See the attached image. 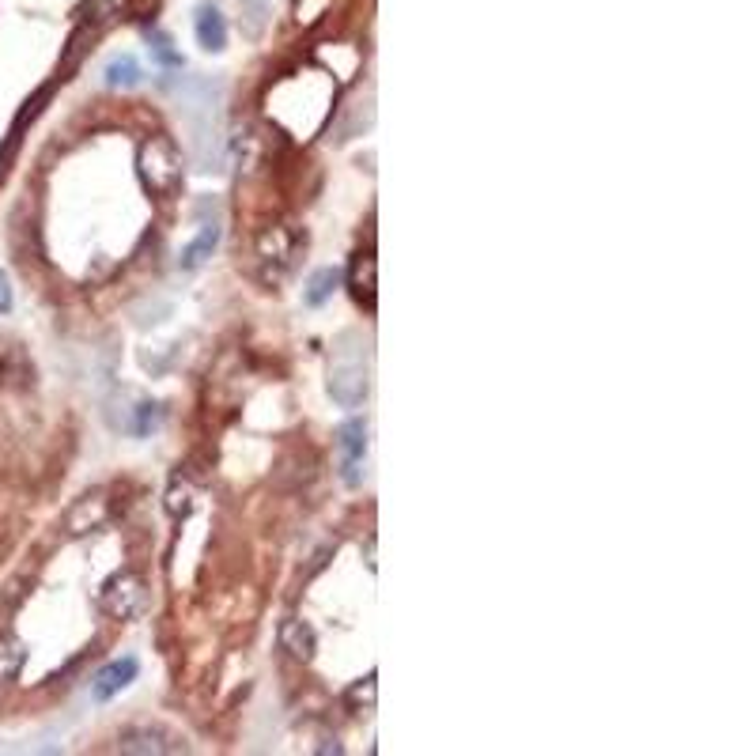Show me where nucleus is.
<instances>
[{
	"label": "nucleus",
	"mask_w": 756,
	"mask_h": 756,
	"mask_svg": "<svg viewBox=\"0 0 756 756\" xmlns=\"http://www.w3.org/2000/svg\"><path fill=\"white\" fill-rule=\"evenodd\" d=\"M371 390V367H367V344L360 333H341L333 344L329 363V394L344 409H356Z\"/></svg>",
	"instance_id": "obj_1"
},
{
	"label": "nucleus",
	"mask_w": 756,
	"mask_h": 756,
	"mask_svg": "<svg viewBox=\"0 0 756 756\" xmlns=\"http://www.w3.org/2000/svg\"><path fill=\"white\" fill-rule=\"evenodd\" d=\"M103 80L106 87H114V91H129V87H137L140 80H144V69H140V61L133 53H118V57L106 61Z\"/></svg>",
	"instance_id": "obj_11"
},
{
	"label": "nucleus",
	"mask_w": 756,
	"mask_h": 756,
	"mask_svg": "<svg viewBox=\"0 0 756 756\" xmlns=\"http://www.w3.org/2000/svg\"><path fill=\"white\" fill-rule=\"evenodd\" d=\"M137 658H118V662H110V666H103V670L95 673V681H91V700L95 704H106V700H114L118 692H125V688L137 681Z\"/></svg>",
	"instance_id": "obj_7"
},
{
	"label": "nucleus",
	"mask_w": 756,
	"mask_h": 756,
	"mask_svg": "<svg viewBox=\"0 0 756 756\" xmlns=\"http://www.w3.org/2000/svg\"><path fill=\"white\" fill-rule=\"evenodd\" d=\"M12 310V288H8V276L0 273V314Z\"/></svg>",
	"instance_id": "obj_21"
},
{
	"label": "nucleus",
	"mask_w": 756,
	"mask_h": 756,
	"mask_svg": "<svg viewBox=\"0 0 756 756\" xmlns=\"http://www.w3.org/2000/svg\"><path fill=\"white\" fill-rule=\"evenodd\" d=\"M106 518H110V499H106V492H91V496L76 499V503L69 507V515H65V533H69V537L95 533L106 526Z\"/></svg>",
	"instance_id": "obj_6"
},
{
	"label": "nucleus",
	"mask_w": 756,
	"mask_h": 756,
	"mask_svg": "<svg viewBox=\"0 0 756 756\" xmlns=\"http://www.w3.org/2000/svg\"><path fill=\"white\" fill-rule=\"evenodd\" d=\"M23 662H27V647L16 636H0V685L16 681Z\"/></svg>",
	"instance_id": "obj_15"
},
{
	"label": "nucleus",
	"mask_w": 756,
	"mask_h": 756,
	"mask_svg": "<svg viewBox=\"0 0 756 756\" xmlns=\"http://www.w3.org/2000/svg\"><path fill=\"white\" fill-rule=\"evenodd\" d=\"M337 284H341V273H337V269H318V273L307 280V288H303V303H307V307H322L326 299H333Z\"/></svg>",
	"instance_id": "obj_14"
},
{
	"label": "nucleus",
	"mask_w": 756,
	"mask_h": 756,
	"mask_svg": "<svg viewBox=\"0 0 756 756\" xmlns=\"http://www.w3.org/2000/svg\"><path fill=\"white\" fill-rule=\"evenodd\" d=\"M216 242H220V220H205V224H201V231H197V235H193V239L182 246V258H178V265H182L186 273L201 269V265L212 258Z\"/></svg>",
	"instance_id": "obj_8"
},
{
	"label": "nucleus",
	"mask_w": 756,
	"mask_h": 756,
	"mask_svg": "<svg viewBox=\"0 0 756 756\" xmlns=\"http://www.w3.org/2000/svg\"><path fill=\"white\" fill-rule=\"evenodd\" d=\"M137 171H140V182L148 186V193H155V197H178V189H182V152L174 148L171 137H148L144 144H140L137 152Z\"/></svg>",
	"instance_id": "obj_2"
},
{
	"label": "nucleus",
	"mask_w": 756,
	"mask_h": 756,
	"mask_svg": "<svg viewBox=\"0 0 756 756\" xmlns=\"http://www.w3.org/2000/svg\"><path fill=\"white\" fill-rule=\"evenodd\" d=\"M189 507H193V492H189V484H174L171 496H167V511H171V515H189Z\"/></svg>",
	"instance_id": "obj_18"
},
{
	"label": "nucleus",
	"mask_w": 756,
	"mask_h": 756,
	"mask_svg": "<svg viewBox=\"0 0 756 756\" xmlns=\"http://www.w3.org/2000/svg\"><path fill=\"white\" fill-rule=\"evenodd\" d=\"M174 738H167L163 730H152V726H144V730H125L118 741L121 753H178L182 745H171Z\"/></svg>",
	"instance_id": "obj_10"
},
{
	"label": "nucleus",
	"mask_w": 756,
	"mask_h": 756,
	"mask_svg": "<svg viewBox=\"0 0 756 756\" xmlns=\"http://www.w3.org/2000/svg\"><path fill=\"white\" fill-rule=\"evenodd\" d=\"M329 12V0H299V8H295V19L303 23V27H310V23H318V19Z\"/></svg>",
	"instance_id": "obj_17"
},
{
	"label": "nucleus",
	"mask_w": 756,
	"mask_h": 756,
	"mask_svg": "<svg viewBox=\"0 0 756 756\" xmlns=\"http://www.w3.org/2000/svg\"><path fill=\"white\" fill-rule=\"evenodd\" d=\"M193 31H197L201 50L220 53L227 46V23H224V16H220V8H212V4H201V8H197Z\"/></svg>",
	"instance_id": "obj_9"
},
{
	"label": "nucleus",
	"mask_w": 756,
	"mask_h": 756,
	"mask_svg": "<svg viewBox=\"0 0 756 756\" xmlns=\"http://www.w3.org/2000/svg\"><path fill=\"white\" fill-rule=\"evenodd\" d=\"M152 50H155V57H159L163 65H182V57L171 50V42H167L163 35H152Z\"/></svg>",
	"instance_id": "obj_20"
},
{
	"label": "nucleus",
	"mask_w": 756,
	"mask_h": 756,
	"mask_svg": "<svg viewBox=\"0 0 756 756\" xmlns=\"http://www.w3.org/2000/svg\"><path fill=\"white\" fill-rule=\"evenodd\" d=\"M337 450H341V481L348 488H360L367 477V424L344 420L337 431Z\"/></svg>",
	"instance_id": "obj_4"
},
{
	"label": "nucleus",
	"mask_w": 756,
	"mask_h": 756,
	"mask_svg": "<svg viewBox=\"0 0 756 756\" xmlns=\"http://www.w3.org/2000/svg\"><path fill=\"white\" fill-rule=\"evenodd\" d=\"M280 647L299 662H310L314 658V628L303 620H284L280 624Z\"/></svg>",
	"instance_id": "obj_12"
},
{
	"label": "nucleus",
	"mask_w": 756,
	"mask_h": 756,
	"mask_svg": "<svg viewBox=\"0 0 756 756\" xmlns=\"http://www.w3.org/2000/svg\"><path fill=\"white\" fill-rule=\"evenodd\" d=\"M121 8H125V0H87L84 8H80V23L91 27V31H99L114 16H121Z\"/></svg>",
	"instance_id": "obj_16"
},
{
	"label": "nucleus",
	"mask_w": 756,
	"mask_h": 756,
	"mask_svg": "<svg viewBox=\"0 0 756 756\" xmlns=\"http://www.w3.org/2000/svg\"><path fill=\"white\" fill-rule=\"evenodd\" d=\"M348 288H352V295L360 299V303H367V307H375V254H360V258L352 261V269H348Z\"/></svg>",
	"instance_id": "obj_13"
},
{
	"label": "nucleus",
	"mask_w": 756,
	"mask_h": 756,
	"mask_svg": "<svg viewBox=\"0 0 756 756\" xmlns=\"http://www.w3.org/2000/svg\"><path fill=\"white\" fill-rule=\"evenodd\" d=\"M292 258H295L292 231H288L284 224L265 227V231L258 235V265L265 269V280H269V284L284 280V273L292 269Z\"/></svg>",
	"instance_id": "obj_5"
},
{
	"label": "nucleus",
	"mask_w": 756,
	"mask_h": 756,
	"mask_svg": "<svg viewBox=\"0 0 756 756\" xmlns=\"http://www.w3.org/2000/svg\"><path fill=\"white\" fill-rule=\"evenodd\" d=\"M103 609L114 620H137L148 609V590L137 571H121L103 586Z\"/></svg>",
	"instance_id": "obj_3"
},
{
	"label": "nucleus",
	"mask_w": 756,
	"mask_h": 756,
	"mask_svg": "<svg viewBox=\"0 0 756 756\" xmlns=\"http://www.w3.org/2000/svg\"><path fill=\"white\" fill-rule=\"evenodd\" d=\"M348 704H375V673L367 677V681H360V685L348 688Z\"/></svg>",
	"instance_id": "obj_19"
}]
</instances>
